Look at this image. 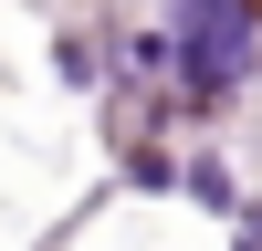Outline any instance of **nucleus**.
<instances>
[{"label": "nucleus", "mask_w": 262, "mask_h": 251, "mask_svg": "<svg viewBox=\"0 0 262 251\" xmlns=\"http://www.w3.org/2000/svg\"><path fill=\"white\" fill-rule=\"evenodd\" d=\"M168 21V94L189 126H221L262 84V0H158Z\"/></svg>", "instance_id": "1"}, {"label": "nucleus", "mask_w": 262, "mask_h": 251, "mask_svg": "<svg viewBox=\"0 0 262 251\" xmlns=\"http://www.w3.org/2000/svg\"><path fill=\"white\" fill-rule=\"evenodd\" d=\"M42 63H53L63 94H105V21H53Z\"/></svg>", "instance_id": "2"}, {"label": "nucleus", "mask_w": 262, "mask_h": 251, "mask_svg": "<svg viewBox=\"0 0 262 251\" xmlns=\"http://www.w3.org/2000/svg\"><path fill=\"white\" fill-rule=\"evenodd\" d=\"M116 188H126V199H179V146L147 136V126L116 136Z\"/></svg>", "instance_id": "3"}, {"label": "nucleus", "mask_w": 262, "mask_h": 251, "mask_svg": "<svg viewBox=\"0 0 262 251\" xmlns=\"http://www.w3.org/2000/svg\"><path fill=\"white\" fill-rule=\"evenodd\" d=\"M179 199L210 209V220H231V209H242V167H231L221 146H189V157H179Z\"/></svg>", "instance_id": "4"}]
</instances>
